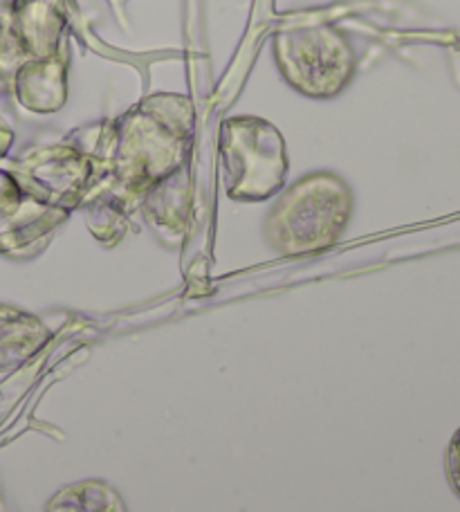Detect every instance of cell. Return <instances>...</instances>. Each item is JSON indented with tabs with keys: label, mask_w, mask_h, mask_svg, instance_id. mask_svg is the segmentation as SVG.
Wrapping results in <instances>:
<instances>
[{
	"label": "cell",
	"mask_w": 460,
	"mask_h": 512,
	"mask_svg": "<svg viewBox=\"0 0 460 512\" xmlns=\"http://www.w3.org/2000/svg\"><path fill=\"white\" fill-rule=\"evenodd\" d=\"M445 472H447L449 486H452L456 497L460 499V427L454 432L452 441H449L447 454H445Z\"/></svg>",
	"instance_id": "3"
},
{
	"label": "cell",
	"mask_w": 460,
	"mask_h": 512,
	"mask_svg": "<svg viewBox=\"0 0 460 512\" xmlns=\"http://www.w3.org/2000/svg\"><path fill=\"white\" fill-rule=\"evenodd\" d=\"M351 191L335 176H310L294 185L268 218V239L281 254L333 245L351 216Z\"/></svg>",
	"instance_id": "1"
},
{
	"label": "cell",
	"mask_w": 460,
	"mask_h": 512,
	"mask_svg": "<svg viewBox=\"0 0 460 512\" xmlns=\"http://www.w3.org/2000/svg\"><path fill=\"white\" fill-rule=\"evenodd\" d=\"M223 155L227 191L234 198H268L285 176L283 140L268 122H227Z\"/></svg>",
	"instance_id": "2"
}]
</instances>
